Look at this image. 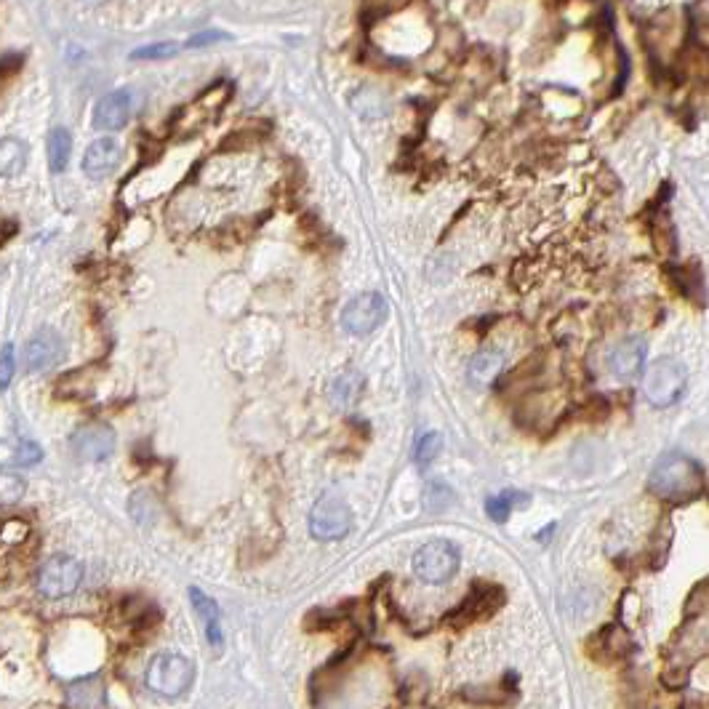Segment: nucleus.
<instances>
[{
    "label": "nucleus",
    "mask_w": 709,
    "mask_h": 709,
    "mask_svg": "<svg viewBox=\"0 0 709 709\" xmlns=\"http://www.w3.org/2000/svg\"><path fill=\"white\" fill-rule=\"evenodd\" d=\"M131 118V94L128 91H110L94 107V128L99 131H118Z\"/></svg>",
    "instance_id": "obj_12"
},
{
    "label": "nucleus",
    "mask_w": 709,
    "mask_h": 709,
    "mask_svg": "<svg viewBox=\"0 0 709 709\" xmlns=\"http://www.w3.org/2000/svg\"><path fill=\"white\" fill-rule=\"evenodd\" d=\"M387 318V302L382 294H360L355 296L342 310V326L352 336L374 334Z\"/></svg>",
    "instance_id": "obj_7"
},
{
    "label": "nucleus",
    "mask_w": 709,
    "mask_h": 709,
    "mask_svg": "<svg viewBox=\"0 0 709 709\" xmlns=\"http://www.w3.org/2000/svg\"><path fill=\"white\" fill-rule=\"evenodd\" d=\"M499 590H494V587H478V590L472 592L470 598L464 600V606L456 611V616H464V622L467 619H478V616H486L488 611H494V606H491V595H496Z\"/></svg>",
    "instance_id": "obj_21"
},
{
    "label": "nucleus",
    "mask_w": 709,
    "mask_h": 709,
    "mask_svg": "<svg viewBox=\"0 0 709 709\" xmlns=\"http://www.w3.org/2000/svg\"><path fill=\"white\" fill-rule=\"evenodd\" d=\"M70 152H72V136L67 128L56 126L51 134H48V168L51 174H62L67 163H70Z\"/></svg>",
    "instance_id": "obj_17"
},
{
    "label": "nucleus",
    "mask_w": 709,
    "mask_h": 709,
    "mask_svg": "<svg viewBox=\"0 0 709 709\" xmlns=\"http://www.w3.org/2000/svg\"><path fill=\"white\" fill-rule=\"evenodd\" d=\"M192 680H195V667L190 659H184L182 654H158L152 656L144 672V683L155 696L163 699H176L190 691Z\"/></svg>",
    "instance_id": "obj_2"
},
{
    "label": "nucleus",
    "mask_w": 709,
    "mask_h": 709,
    "mask_svg": "<svg viewBox=\"0 0 709 709\" xmlns=\"http://www.w3.org/2000/svg\"><path fill=\"white\" fill-rule=\"evenodd\" d=\"M192 606H195V614L200 616V622L206 627L208 643L211 646H219L222 643V627H219V608L211 598H206L200 590H190Z\"/></svg>",
    "instance_id": "obj_16"
},
{
    "label": "nucleus",
    "mask_w": 709,
    "mask_h": 709,
    "mask_svg": "<svg viewBox=\"0 0 709 709\" xmlns=\"http://www.w3.org/2000/svg\"><path fill=\"white\" fill-rule=\"evenodd\" d=\"M688 384V371L683 363L672 358H662L651 363L643 374V395L651 406L670 408L675 406Z\"/></svg>",
    "instance_id": "obj_3"
},
{
    "label": "nucleus",
    "mask_w": 709,
    "mask_h": 709,
    "mask_svg": "<svg viewBox=\"0 0 709 709\" xmlns=\"http://www.w3.org/2000/svg\"><path fill=\"white\" fill-rule=\"evenodd\" d=\"M64 699L70 709H104L107 707V686L102 675H88V678L72 680L64 688Z\"/></svg>",
    "instance_id": "obj_13"
},
{
    "label": "nucleus",
    "mask_w": 709,
    "mask_h": 709,
    "mask_svg": "<svg viewBox=\"0 0 709 709\" xmlns=\"http://www.w3.org/2000/svg\"><path fill=\"white\" fill-rule=\"evenodd\" d=\"M179 43H171V40H160V43H150V46H142L136 48L134 59H168V56H174L176 51H179Z\"/></svg>",
    "instance_id": "obj_23"
},
{
    "label": "nucleus",
    "mask_w": 709,
    "mask_h": 709,
    "mask_svg": "<svg viewBox=\"0 0 709 709\" xmlns=\"http://www.w3.org/2000/svg\"><path fill=\"white\" fill-rule=\"evenodd\" d=\"M0 368H3V376H0V387H3V390H8V384H11V376H14V344H6V347H3V363H0Z\"/></svg>",
    "instance_id": "obj_26"
},
{
    "label": "nucleus",
    "mask_w": 709,
    "mask_h": 709,
    "mask_svg": "<svg viewBox=\"0 0 709 709\" xmlns=\"http://www.w3.org/2000/svg\"><path fill=\"white\" fill-rule=\"evenodd\" d=\"M352 107H355L360 115H366V118H382V115L390 112L384 94H379L374 88H360L358 94L352 96Z\"/></svg>",
    "instance_id": "obj_19"
},
{
    "label": "nucleus",
    "mask_w": 709,
    "mask_h": 709,
    "mask_svg": "<svg viewBox=\"0 0 709 709\" xmlns=\"http://www.w3.org/2000/svg\"><path fill=\"white\" fill-rule=\"evenodd\" d=\"M83 568L70 555H54L48 558L38 571V590L43 598L62 600L78 590Z\"/></svg>",
    "instance_id": "obj_6"
},
{
    "label": "nucleus",
    "mask_w": 709,
    "mask_h": 709,
    "mask_svg": "<svg viewBox=\"0 0 709 709\" xmlns=\"http://www.w3.org/2000/svg\"><path fill=\"white\" fill-rule=\"evenodd\" d=\"M363 395V376L358 371H344L342 376H336L328 398L334 403V408H352Z\"/></svg>",
    "instance_id": "obj_15"
},
{
    "label": "nucleus",
    "mask_w": 709,
    "mask_h": 709,
    "mask_svg": "<svg viewBox=\"0 0 709 709\" xmlns=\"http://www.w3.org/2000/svg\"><path fill=\"white\" fill-rule=\"evenodd\" d=\"M440 454V435L438 432H427V435H422L419 438V443H416L414 448V459L419 464H430L435 456Z\"/></svg>",
    "instance_id": "obj_22"
},
{
    "label": "nucleus",
    "mask_w": 709,
    "mask_h": 709,
    "mask_svg": "<svg viewBox=\"0 0 709 709\" xmlns=\"http://www.w3.org/2000/svg\"><path fill=\"white\" fill-rule=\"evenodd\" d=\"M702 483V467L691 456L680 454V451L664 454L648 475L651 494H656L664 502H686V499L702 491Z\"/></svg>",
    "instance_id": "obj_1"
},
{
    "label": "nucleus",
    "mask_w": 709,
    "mask_h": 709,
    "mask_svg": "<svg viewBox=\"0 0 709 709\" xmlns=\"http://www.w3.org/2000/svg\"><path fill=\"white\" fill-rule=\"evenodd\" d=\"M64 355V342L62 336L56 334L54 328H40L38 334L30 336V342L24 347V363L30 371L40 374L54 368Z\"/></svg>",
    "instance_id": "obj_10"
},
{
    "label": "nucleus",
    "mask_w": 709,
    "mask_h": 709,
    "mask_svg": "<svg viewBox=\"0 0 709 709\" xmlns=\"http://www.w3.org/2000/svg\"><path fill=\"white\" fill-rule=\"evenodd\" d=\"M27 158H30V150L27 144L19 142V139H3L0 142V174L3 176H14L19 174L24 166H27Z\"/></svg>",
    "instance_id": "obj_18"
},
{
    "label": "nucleus",
    "mask_w": 709,
    "mask_h": 709,
    "mask_svg": "<svg viewBox=\"0 0 709 709\" xmlns=\"http://www.w3.org/2000/svg\"><path fill=\"white\" fill-rule=\"evenodd\" d=\"M352 531V510L342 496L326 494L310 512V534L320 542H336Z\"/></svg>",
    "instance_id": "obj_5"
},
{
    "label": "nucleus",
    "mask_w": 709,
    "mask_h": 709,
    "mask_svg": "<svg viewBox=\"0 0 709 709\" xmlns=\"http://www.w3.org/2000/svg\"><path fill=\"white\" fill-rule=\"evenodd\" d=\"M526 502H528L526 494H520V491H504V494H496L488 499L486 510L496 523H504V520L510 518V512L515 510V507H520V504Z\"/></svg>",
    "instance_id": "obj_20"
},
{
    "label": "nucleus",
    "mask_w": 709,
    "mask_h": 709,
    "mask_svg": "<svg viewBox=\"0 0 709 709\" xmlns=\"http://www.w3.org/2000/svg\"><path fill=\"white\" fill-rule=\"evenodd\" d=\"M502 352L499 350H480L478 355H472L470 366H467V379L472 387H488L494 382L499 371H502Z\"/></svg>",
    "instance_id": "obj_14"
},
{
    "label": "nucleus",
    "mask_w": 709,
    "mask_h": 709,
    "mask_svg": "<svg viewBox=\"0 0 709 709\" xmlns=\"http://www.w3.org/2000/svg\"><path fill=\"white\" fill-rule=\"evenodd\" d=\"M227 38H230V35L222 30H206V32H200V35H192L187 46L203 48V46H211V43H216V40H227Z\"/></svg>",
    "instance_id": "obj_27"
},
{
    "label": "nucleus",
    "mask_w": 709,
    "mask_h": 709,
    "mask_svg": "<svg viewBox=\"0 0 709 709\" xmlns=\"http://www.w3.org/2000/svg\"><path fill=\"white\" fill-rule=\"evenodd\" d=\"M70 446L80 462H104L115 448V432L107 424H86L75 430Z\"/></svg>",
    "instance_id": "obj_8"
},
{
    "label": "nucleus",
    "mask_w": 709,
    "mask_h": 709,
    "mask_svg": "<svg viewBox=\"0 0 709 709\" xmlns=\"http://www.w3.org/2000/svg\"><path fill=\"white\" fill-rule=\"evenodd\" d=\"M646 355H648V344L643 342L640 336H627V339L614 344L611 352H608V371H611L616 379L630 382V379L643 374Z\"/></svg>",
    "instance_id": "obj_9"
},
{
    "label": "nucleus",
    "mask_w": 709,
    "mask_h": 709,
    "mask_svg": "<svg viewBox=\"0 0 709 709\" xmlns=\"http://www.w3.org/2000/svg\"><path fill=\"white\" fill-rule=\"evenodd\" d=\"M459 563H462V555L456 550V544L435 539L416 550L414 574L427 584H446L451 576H456Z\"/></svg>",
    "instance_id": "obj_4"
},
{
    "label": "nucleus",
    "mask_w": 709,
    "mask_h": 709,
    "mask_svg": "<svg viewBox=\"0 0 709 709\" xmlns=\"http://www.w3.org/2000/svg\"><path fill=\"white\" fill-rule=\"evenodd\" d=\"M120 158H123L120 144L110 136H102V139L88 144L86 155H83V171L91 179H107L120 166Z\"/></svg>",
    "instance_id": "obj_11"
},
{
    "label": "nucleus",
    "mask_w": 709,
    "mask_h": 709,
    "mask_svg": "<svg viewBox=\"0 0 709 709\" xmlns=\"http://www.w3.org/2000/svg\"><path fill=\"white\" fill-rule=\"evenodd\" d=\"M0 491H3V494H0V496H3V502L14 504L16 499H22L24 480L16 478V475L11 470H6V472H3V488H0Z\"/></svg>",
    "instance_id": "obj_25"
},
{
    "label": "nucleus",
    "mask_w": 709,
    "mask_h": 709,
    "mask_svg": "<svg viewBox=\"0 0 709 709\" xmlns=\"http://www.w3.org/2000/svg\"><path fill=\"white\" fill-rule=\"evenodd\" d=\"M40 459H43V451L38 448V443H32V440H22V443L16 446L14 462L19 464V467H32V464H38Z\"/></svg>",
    "instance_id": "obj_24"
}]
</instances>
